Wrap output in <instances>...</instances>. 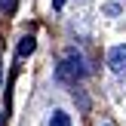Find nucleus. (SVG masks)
I'll use <instances>...</instances> for the list:
<instances>
[{
  "instance_id": "nucleus-3",
  "label": "nucleus",
  "mask_w": 126,
  "mask_h": 126,
  "mask_svg": "<svg viewBox=\"0 0 126 126\" xmlns=\"http://www.w3.org/2000/svg\"><path fill=\"white\" fill-rule=\"evenodd\" d=\"M34 49H37V40H34V37H22V43H18V59L31 55Z\"/></svg>"
},
{
  "instance_id": "nucleus-5",
  "label": "nucleus",
  "mask_w": 126,
  "mask_h": 126,
  "mask_svg": "<svg viewBox=\"0 0 126 126\" xmlns=\"http://www.w3.org/2000/svg\"><path fill=\"white\" fill-rule=\"evenodd\" d=\"M16 3H18V0H0V9H3V16H12V12H16Z\"/></svg>"
},
{
  "instance_id": "nucleus-4",
  "label": "nucleus",
  "mask_w": 126,
  "mask_h": 126,
  "mask_svg": "<svg viewBox=\"0 0 126 126\" xmlns=\"http://www.w3.org/2000/svg\"><path fill=\"white\" fill-rule=\"evenodd\" d=\"M49 126H71V117H68L65 111H52V117H49Z\"/></svg>"
},
{
  "instance_id": "nucleus-6",
  "label": "nucleus",
  "mask_w": 126,
  "mask_h": 126,
  "mask_svg": "<svg viewBox=\"0 0 126 126\" xmlns=\"http://www.w3.org/2000/svg\"><path fill=\"white\" fill-rule=\"evenodd\" d=\"M65 3H68V0H52V9H62Z\"/></svg>"
},
{
  "instance_id": "nucleus-8",
  "label": "nucleus",
  "mask_w": 126,
  "mask_h": 126,
  "mask_svg": "<svg viewBox=\"0 0 126 126\" xmlns=\"http://www.w3.org/2000/svg\"><path fill=\"white\" fill-rule=\"evenodd\" d=\"M0 80H3V65H0Z\"/></svg>"
},
{
  "instance_id": "nucleus-1",
  "label": "nucleus",
  "mask_w": 126,
  "mask_h": 126,
  "mask_svg": "<svg viewBox=\"0 0 126 126\" xmlns=\"http://www.w3.org/2000/svg\"><path fill=\"white\" fill-rule=\"evenodd\" d=\"M83 74H86L83 55H80L77 49H68V52H65V59H62V65L55 68V77H59L62 83H77Z\"/></svg>"
},
{
  "instance_id": "nucleus-7",
  "label": "nucleus",
  "mask_w": 126,
  "mask_h": 126,
  "mask_svg": "<svg viewBox=\"0 0 126 126\" xmlns=\"http://www.w3.org/2000/svg\"><path fill=\"white\" fill-rule=\"evenodd\" d=\"M0 126H6V114H0Z\"/></svg>"
},
{
  "instance_id": "nucleus-2",
  "label": "nucleus",
  "mask_w": 126,
  "mask_h": 126,
  "mask_svg": "<svg viewBox=\"0 0 126 126\" xmlns=\"http://www.w3.org/2000/svg\"><path fill=\"white\" fill-rule=\"evenodd\" d=\"M108 68L114 74H126V43L108 49Z\"/></svg>"
}]
</instances>
